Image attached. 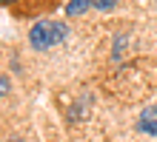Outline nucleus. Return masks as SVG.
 Returning a JSON list of instances; mask_svg holds the SVG:
<instances>
[{"label": "nucleus", "instance_id": "1", "mask_svg": "<svg viewBox=\"0 0 157 142\" xmlns=\"http://www.w3.org/2000/svg\"><path fill=\"white\" fill-rule=\"evenodd\" d=\"M66 34H69L66 23L40 20V23H34V26L29 28V43H32V49H37V51H49V49H54L57 43L66 40Z\"/></svg>", "mask_w": 157, "mask_h": 142}, {"label": "nucleus", "instance_id": "2", "mask_svg": "<svg viewBox=\"0 0 157 142\" xmlns=\"http://www.w3.org/2000/svg\"><path fill=\"white\" fill-rule=\"evenodd\" d=\"M137 131L140 134H149V137H157V105H149L140 119H137Z\"/></svg>", "mask_w": 157, "mask_h": 142}, {"label": "nucleus", "instance_id": "3", "mask_svg": "<svg viewBox=\"0 0 157 142\" xmlns=\"http://www.w3.org/2000/svg\"><path fill=\"white\" fill-rule=\"evenodd\" d=\"M89 3H91V0H71V3L66 6V12H69L71 17H75V14H83V12L89 9Z\"/></svg>", "mask_w": 157, "mask_h": 142}, {"label": "nucleus", "instance_id": "4", "mask_svg": "<svg viewBox=\"0 0 157 142\" xmlns=\"http://www.w3.org/2000/svg\"><path fill=\"white\" fill-rule=\"evenodd\" d=\"M94 6H97V9H112L114 0H94Z\"/></svg>", "mask_w": 157, "mask_h": 142}, {"label": "nucleus", "instance_id": "5", "mask_svg": "<svg viewBox=\"0 0 157 142\" xmlns=\"http://www.w3.org/2000/svg\"><path fill=\"white\" fill-rule=\"evenodd\" d=\"M0 88H3V97H9V77H3V82H0Z\"/></svg>", "mask_w": 157, "mask_h": 142}, {"label": "nucleus", "instance_id": "6", "mask_svg": "<svg viewBox=\"0 0 157 142\" xmlns=\"http://www.w3.org/2000/svg\"><path fill=\"white\" fill-rule=\"evenodd\" d=\"M3 3H6V6H12V3H17V0H3Z\"/></svg>", "mask_w": 157, "mask_h": 142}]
</instances>
